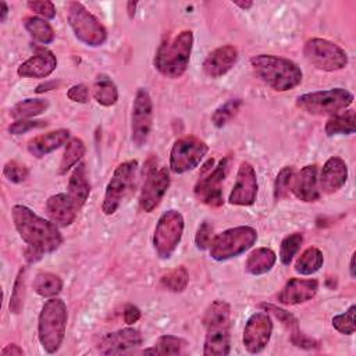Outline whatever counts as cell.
Wrapping results in <instances>:
<instances>
[{"mask_svg": "<svg viewBox=\"0 0 356 356\" xmlns=\"http://www.w3.org/2000/svg\"><path fill=\"white\" fill-rule=\"evenodd\" d=\"M13 222L28 248L40 254L51 253L63 243V235L58 227L49 220L35 214L24 204H14L11 209Z\"/></svg>", "mask_w": 356, "mask_h": 356, "instance_id": "1", "label": "cell"}, {"mask_svg": "<svg viewBox=\"0 0 356 356\" xmlns=\"http://www.w3.org/2000/svg\"><path fill=\"white\" fill-rule=\"evenodd\" d=\"M250 65L254 74L267 86L277 92L291 90L303 79L300 67L285 57L274 54H257L250 58Z\"/></svg>", "mask_w": 356, "mask_h": 356, "instance_id": "2", "label": "cell"}, {"mask_svg": "<svg viewBox=\"0 0 356 356\" xmlns=\"http://www.w3.org/2000/svg\"><path fill=\"white\" fill-rule=\"evenodd\" d=\"M231 306L221 299L214 300L206 310L203 324L206 338L203 345L204 356H227L231 350L229 335Z\"/></svg>", "mask_w": 356, "mask_h": 356, "instance_id": "3", "label": "cell"}, {"mask_svg": "<svg viewBox=\"0 0 356 356\" xmlns=\"http://www.w3.org/2000/svg\"><path fill=\"white\" fill-rule=\"evenodd\" d=\"M193 47L192 31H181L172 39L164 40L154 54V68L167 78L175 79L184 75L189 65Z\"/></svg>", "mask_w": 356, "mask_h": 356, "instance_id": "4", "label": "cell"}, {"mask_svg": "<svg viewBox=\"0 0 356 356\" xmlns=\"http://www.w3.org/2000/svg\"><path fill=\"white\" fill-rule=\"evenodd\" d=\"M68 313L64 300L49 298L42 306L38 318V338L47 353H56L65 337Z\"/></svg>", "mask_w": 356, "mask_h": 356, "instance_id": "5", "label": "cell"}, {"mask_svg": "<svg viewBox=\"0 0 356 356\" xmlns=\"http://www.w3.org/2000/svg\"><path fill=\"white\" fill-rule=\"evenodd\" d=\"M256 241L257 231L253 227L239 225L228 228L211 239L209 253L213 260H229L245 253L256 243Z\"/></svg>", "mask_w": 356, "mask_h": 356, "instance_id": "6", "label": "cell"}, {"mask_svg": "<svg viewBox=\"0 0 356 356\" xmlns=\"http://www.w3.org/2000/svg\"><path fill=\"white\" fill-rule=\"evenodd\" d=\"M353 102V95L343 88H332L300 95L296 104L303 111L313 115H334L348 108Z\"/></svg>", "mask_w": 356, "mask_h": 356, "instance_id": "7", "label": "cell"}, {"mask_svg": "<svg viewBox=\"0 0 356 356\" xmlns=\"http://www.w3.org/2000/svg\"><path fill=\"white\" fill-rule=\"evenodd\" d=\"M67 21L75 38L86 46L99 47L107 40L106 28L82 3L71 1L68 4Z\"/></svg>", "mask_w": 356, "mask_h": 356, "instance_id": "8", "label": "cell"}, {"mask_svg": "<svg viewBox=\"0 0 356 356\" xmlns=\"http://www.w3.org/2000/svg\"><path fill=\"white\" fill-rule=\"evenodd\" d=\"M184 227V216L175 209H170L160 216L153 234V248L160 259L165 260L172 256L181 242Z\"/></svg>", "mask_w": 356, "mask_h": 356, "instance_id": "9", "label": "cell"}, {"mask_svg": "<svg viewBox=\"0 0 356 356\" xmlns=\"http://www.w3.org/2000/svg\"><path fill=\"white\" fill-rule=\"evenodd\" d=\"M303 54L312 65L327 72L339 71L348 64L346 51L337 43L321 38L309 39L303 46Z\"/></svg>", "mask_w": 356, "mask_h": 356, "instance_id": "10", "label": "cell"}, {"mask_svg": "<svg viewBox=\"0 0 356 356\" xmlns=\"http://www.w3.org/2000/svg\"><path fill=\"white\" fill-rule=\"evenodd\" d=\"M138 170V161L136 160H127L117 165L114 170L104 192L102 210L104 214L110 216L117 211L120 204L122 203L127 193L131 191L135 175Z\"/></svg>", "mask_w": 356, "mask_h": 356, "instance_id": "11", "label": "cell"}, {"mask_svg": "<svg viewBox=\"0 0 356 356\" xmlns=\"http://www.w3.org/2000/svg\"><path fill=\"white\" fill-rule=\"evenodd\" d=\"M214 163L213 159H210L200 174V179L197 181L195 186V193L199 197L200 202L218 207L224 203L222 192H221V184L225 179L228 170H229V157H224L218 161V164L211 170V164Z\"/></svg>", "mask_w": 356, "mask_h": 356, "instance_id": "12", "label": "cell"}, {"mask_svg": "<svg viewBox=\"0 0 356 356\" xmlns=\"http://www.w3.org/2000/svg\"><path fill=\"white\" fill-rule=\"evenodd\" d=\"M207 152L209 146L204 140L192 135L179 138L170 152V170L174 174L188 172L200 164Z\"/></svg>", "mask_w": 356, "mask_h": 356, "instance_id": "13", "label": "cell"}, {"mask_svg": "<svg viewBox=\"0 0 356 356\" xmlns=\"http://www.w3.org/2000/svg\"><path fill=\"white\" fill-rule=\"evenodd\" d=\"M153 122V103L146 89L139 88L135 93L131 113V139L136 146H143L150 135Z\"/></svg>", "mask_w": 356, "mask_h": 356, "instance_id": "14", "label": "cell"}, {"mask_svg": "<svg viewBox=\"0 0 356 356\" xmlns=\"http://www.w3.org/2000/svg\"><path fill=\"white\" fill-rule=\"evenodd\" d=\"M273 334V320L264 312L253 313L243 328V346L249 353H260L270 342Z\"/></svg>", "mask_w": 356, "mask_h": 356, "instance_id": "15", "label": "cell"}, {"mask_svg": "<svg viewBox=\"0 0 356 356\" xmlns=\"http://www.w3.org/2000/svg\"><path fill=\"white\" fill-rule=\"evenodd\" d=\"M170 172L165 167L150 170L139 195L140 209L146 213H152L163 200L167 189L170 188Z\"/></svg>", "mask_w": 356, "mask_h": 356, "instance_id": "16", "label": "cell"}, {"mask_svg": "<svg viewBox=\"0 0 356 356\" xmlns=\"http://www.w3.org/2000/svg\"><path fill=\"white\" fill-rule=\"evenodd\" d=\"M257 189L259 184L254 167L248 161H242L236 172L234 188L228 196V202L235 206H250L257 197Z\"/></svg>", "mask_w": 356, "mask_h": 356, "instance_id": "17", "label": "cell"}, {"mask_svg": "<svg viewBox=\"0 0 356 356\" xmlns=\"http://www.w3.org/2000/svg\"><path fill=\"white\" fill-rule=\"evenodd\" d=\"M142 342L143 338L140 331L132 327H127L102 337L97 343V350L102 355H121L134 348H138L142 345Z\"/></svg>", "mask_w": 356, "mask_h": 356, "instance_id": "18", "label": "cell"}, {"mask_svg": "<svg viewBox=\"0 0 356 356\" xmlns=\"http://www.w3.org/2000/svg\"><path fill=\"white\" fill-rule=\"evenodd\" d=\"M348 181V165L346 163L338 157H330L320 172L318 178V189L324 193H335L338 192Z\"/></svg>", "mask_w": 356, "mask_h": 356, "instance_id": "19", "label": "cell"}, {"mask_svg": "<svg viewBox=\"0 0 356 356\" xmlns=\"http://www.w3.org/2000/svg\"><path fill=\"white\" fill-rule=\"evenodd\" d=\"M318 291V282L316 280H305V278H291L281 292L278 293L277 299L282 305H300L305 303L316 296Z\"/></svg>", "mask_w": 356, "mask_h": 356, "instance_id": "20", "label": "cell"}, {"mask_svg": "<svg viewBox=\"0 0 356 356\" xmlns=\"http://www.w3.org/2000/svg\"><path fill=\"white\" fill-rule=\"evenodd\" d=\"M292 193L302 202L310 203L316 202L320 197L318 178H317V165L310 164L305 165L296 175L293 174L291 182Z\"/></svg>", "mask_w": 356, "mask_h": 356, "instance_id": "21", "label": "cell"}, {"mask_svg": "<svg viewBox=\"0 0 356 356\" xmlns=\"http://www.w3.org/2000/svg\"><path fill=\"white\" fill-rule=\"evenodd\" d=\"M57 67V57L47 49H39L32 57L25 60L17 70L22 78H47Z\"/></svg>", "mask_w": 356, "mask_h": 356, "instance_id": "22", "label": "cell"}, {"mask_svg": "<svg viewBox=\"0 0 356 356\" xmlns=\"http://www.w3.org/2000/svg\"><path fill=\"white\" fill-rule=\"evenodd\" d=\"M238 60V49L232 44H225L209 53L203 63V71L210 78L225 75Z\"/></svg>", "mask_w": 356, "mask_h": 356, "instance_id": "23", "label": "cell"}, {"mask_svg": "<svg viewBox=\"0 0 356 356\" xmlns=\"http://www.w3.org/2000/svg\"><path fill=\"white\" fill-rule=\"evenodd\" d=\"M78 210L79 209L68 193H56L46 202L47 216L57 227L71 225L76 218Z\"/></svg>", "mask_w": 356, "mask_h": 356, "instance_id": "24", "label": "cell"}, {"mask_svg": "<svg viewBox=\"0 0 356 356\" xmlns=\"http://www.w3.org/2000/svg\"><path fill=\"white\" fill-rule=\"evenodd\" d=\"M68 142H70V131L60 128L31 139L28 142V152L32 156L40 159Z\"/></svg>", "mask_w": 356, "mask_h": 356, "instance_id": "25", "label": "cell"}, {"mask_svg": "<svg viewBox=\"0 0 356 356\" xmlns=\"http://www.w3.org/2000/svg\"><path fill=\"white\" fill-rule=\"evenodd\" d=\"M90 193V184L88 181V171L83 163H79L74 167L70 179H68V195L75 202L76 207L81 209Z\"/></svg>", "mask_w": 356, "mask_h": 356, "instance_id": "26", "label": "cell"}, {"mask_svg": "<svg viewBox=\"0 0 356 356\" xmlns=\"http://www.w3.org/2000/svg\"><path fill=\"white\" fill-rule=\"evenodd\" d=\"M277 261V254L270 248H257L252 250L245 261V270L252 275L268 273Z\"/></svg>", "mask_w": 356, "mask_h": 356, "instance_id": "27", "label": "cell"}, {"mask_svg": "<svg viewBox=\"0 0 356 356\" xmlns=\"http://www.w3.org/2000/svg\"><path fill=\"white\" fill-rule=\"evenodd\" d=\"M327 136L335 135H352L356 131V121H355V111L346 110L342 113H337L331 115L324 127Z\"/></svg>", "mask_w": 356, "mask_h": 356, "instance_id": "28", "label": "cell"}, {"mask_svg": "<svg viewBox=\"0 0 356 356\" xmlns=\"http://www.w3.org/2000/svg\"><path fill=\"white\" fill-rule=\"evenodd\" d=\"M324 256L318 248L310 246L298 257L295 263V271L300 275H312L323 267Z\"/></svg>", "mask_w": 356, "mask_h": 356, "instance_id": "29", "label": "cell"}, {"mask_svg": "<svg viewBox=\"0 0 356 356\" xmlns=\"http://www.w3.org/2000/svg\"><path fill=\"white\" fill-rule=\"evenodd\" d=\"M25 29L28 31V33L39 43L42 44H49L54 40V31L51 28V25L40 17H25L22 21Z\"/></svg>", "mask_w": 356, "mask_h": 356, "instance_id": "30", "label": "cell"}, {"mask_svg": "<svg viewBox=\"0 0 356 356\" xmlns=\"http://www.w3.org/2000/svg\"><path fill=\"white\" fill-rule=\"evenodd\" d=\"M93 97L100 106L110 107L118 100V89L108 76L100 75L93 83Z\"/></svg>", "mask_w": 356, "mask_h": 356, "instance_id": "31", "label": "cell"}, {"mask_svg": "<svg viewBox=\"0 0 356 356\" xmlns=\"http://www.w3.org/2000/svg\"><path fill=\"white\" fill-rule=\"evenodd\" d=\"M49 108V100L46 99H25L18 102L11 110L10 115L17 120H31Z\"/></svg>", "mask_w": 356, "mask_h": 356, "instance_id": "32", "label": "cell"}, {"mask_svg": "<svg viewBox=\"0 0 356 356\" xmlns=\"http://www.w3.org/2000/svg\"><path fill=\"white\" fill-rule=\"evenodd\" d=\"M63 289V281L53 273H39L33 280V291L42 298H56Z\"/></svg>", "mask_w": 356, "mask_h": 356, "instance_id": "33", "label": "cell"}, {"mask_svg": "<svg viewBox=\"0 0 356 356\" xmlns=\"http://www.w3.org/2000/svg\"><path fill=\"white\" fill-rule=\"evenodd\" d=\"M85 150H86V147H85V143H83L82 139L71 138L70 142L67 143L64 154L61 157L58 172L60 174H65L68 170H71L72 167L79 164L81 159L85 154Z\"/></svg>", "mask_w": 356, "mask_h": 356, "instance_id": "34", "label": "cell"}, {"mask_svg": "<svg viewBox=\"0 0 356 356\" xmlns=\"http://www.w3.org/2000/svg\"><path fill=\"white\" fill-rule=\"evenodd\" d=\"M188 342L175 335H161L154 348L145 349L146 353H156V355H181L185 349Z\"/></svg>", "mask_w": 356, "mask_h": 356, "instance_id": "35", "label": "cell"}, {"mask_svg": "<svg viewBox=\"0 0 356 356\" xmlns=\"http://www.w3.org/2000/svg\"><path fill=\"white\" fill-rule=\"evenodd\" d=\"M189 281V274L185 267H175L161 277V284L171 292H182Z\"/></svg>", "mask_w": 356, "mask_h": 356, "instance_id": "36", "label": "cell"}, {"mask_svg": "<svg viewBox=\"0 0 356 356\" xmlns=\"http://www.w3.org/2000/svg\"><path fill=\"white\" fill-rule=\"evenodd\" d=\"M302 242H303V235L300 232L291 234L282 239V242L280 245V260L284 266L291 264L295 254L300 249Z\"/></svg>", "mask_w": 356, "mask_h": 356, "instance_id": "37", "label": "cell"}, {"mask_svg": "<svg viewBox=\"0 0 356 356\" xmlns=\"http://www.w3.org/2000/svg\"><path fill=\"white\" fill-rule=\"evenodd\" d=\"M241 104H242L241 99H231V100L225 102L224 104H221L220 107L216 108V111L211 115V122L217 128L227 125L232 120V117L238 113Z\"/></svg>", "mask_w": 356, "mask_h": 356, "instance_id": "38", "label": "cell"}, {"mask_svg": "<svg viewBox=\"0 0 356 356\" xmlns=\"http://www.w3.org/2000/svg\"><path fill=\"white\" fill-rule=\"evenodd\" d=\"M24 299H25V268H21L13 285L10 305H8L10 312L14 314L21 313L24 307Z\"/></svg>", "mask_w": 356, "mask_h": 356, "instance_id": "39", "label": "cell"}, {"mask_svg": "<svg viewBox=\"0 0 356 356\" xmlns=\"http://www.w3.org/2000/svg\"><path fill=\"white\" fill-rule=\"evenodd\" d=\"M355 310H356V306L352 305L345 313L334 316L332 320H331L332 327L341 334L352 335L356 330V327H355Z\"/></svg>", "mask_w": 356, "mask_h": 356, "instance_id": "40", "label": "cell"}, {"mask_svg": "<svg viewBox=\"0 0 356 356\" xmlns=\"http://www.w3.org/2000/svg\"><path fill=\"white\" fill-rule=\"evenodd\" d=\"M293 174H295V170L293 167H284L275 181H274V199L278 202L281 200L284 196H286L289 188H291V182H292V178H293Z\"/></svg>", "mask_w": 356, "mask_h": 356, "instance_id": "41", "label": "cell"}, {"mask_svg": "<svg viewBox=\"0 0 356 356\" xmlns=\"http://www.w3.org/2000/svg\"><path fill=\"white\" fill-rule=\"evenodd\" d=\"M3 174L4 177L13 182V184H21L24 182L26 178H28V170L24 164H19L18 161L15 160H11V161H7L4 164V168H3Z\"/></svg>", "mask_w": 356, "mask_h": 356, "instance_id": "42", "label": "cell"}, {"mask_svg": "<svg viewBox=\"0 0 356 356\" xmlns=\"http://www.w3.org/2000/svg\"><path fill=\"white\" fill-rule=\"evenodd\" d=\"M26 6L31 11H33L35 14H38V15L46 18V19H51V18L56 17V7L51 1L33 0V1H28Z\"/></svg>", "mask_w": 356, "mask_h": 356, "instance_id": "43", "label": "cell"}, {"mask_svg": "<svg viewBox=\"0 0 356 356\" xmlns=\"http://www.w3.org/2000/svg\"><path fill=\"white\" fill-rule=\"evenodd\" d=\"M213 236V227L207 222V221H203L199 228H197V232L195 235V243H196V248L200 249V250H204L210 246V242H211V238Z\"/></svg>", "mask_w": 356, "mask_h": 356, "instance_id": "44", "label": "cell"}, {"mask_svg": "<svg viewBox=\"0 0 356 356\" xmlns=\"http://www.w3.org/2000/svg\"><path fill=\"white\" fill-rule=\"evenodd\" d=\"M46 121H35V120H17L8 127V132L13 135H21L25 134L33 128H42L46 127Z\"/></svg>", "mask_w": 356, "mask_h": 356, "instance_id": "45", "label": "cell"}, {"mask_svg": "<svg viewBox=\"0 0 356 356\" xmlns=\"http://www.w3.org/2000/svg\"><path fill=\"white\" fill-rule=\"evenodd\" d=\"M67 97L75 103H86L89 100V89L83 83L72 85L67 90Z\"/></svg>", "mask_w": 356, "mask_h": 356, "instance_id": "46", "label": "cell"}, {"mask_svg": "<svg viewBox=\"0 0 356 356\" xmlns=\"http://www.w3.org/2000/svg\"><path fill=\"white\" fill-rule=\"evenodd\" d=\"M263 307L267 310V312H271L277 318H280L285 325L288 327H296V318L286 310L284 309H280L277 306H273V305H263Z\"/></svg>", "mask_w": 356, "mask_h": 356, "instance_id": "47", "label": "cell"}, {"mask_svg": "<svg viewBox=\"0 0 356 356\" xmlns=\"http://www.w3.org/2000/svg\"><path fill=\"white\" fill-rule=\"evenodd\" d=\"M140 310L139 307L134 306V305H128L125 309H124V321L131 325L134 323H136L139 318H140Z\"/></svg>", "mask_w": 356, "mask_h": 356, "instance_id": "48", "label": "cell"}, {"mask_svg": "<svg viewBox=\"0 0 356 356\" xmlns=\"http://www.w3.org/2000/svg\"><path fill=\"white\" fill-rule=\"evenodd\" d=\"M21 355H24V349L19 348L17 343L6 345L1 349V356H21Z\"/></svg>", "mask_w": 356, "mask_h": 356, "instance_id": "49", "label": "cell"}, {"mask_svg": "<svg viewBox=\"0 0 356 356\" xmlns=\"http://www.w3.org/2000/svg\"><path fill=\"white\" fill-rule=\"evenodd\" d=\"M54 85H57L56 82H46V83H42L36 88V93H42V92H46V90H50L51 88H54Z\"/></svg>", "mask_w": 356, "mask_h": 356, "instance_id": "50", "label": "cell"}, {"mask_svg": "<svg viewBox=\"0 0 356 356\" xmlns=\"http://www.w3.org/2000/svg\"><path fill=\"white\" fill-rule=\"evenodd\" d=\"M136 1H128L127 3V11H128V15H129V18H134V15H135V8H136Z\"/></svg>", "mask_w": 356, "mask_h": 356, "instance_id": "51", "label": "cell"}, {"mask_svg": "<svg viewBox=\"0 0 356 356\" xmlns=\"http://www.w3.org/2000/svg\"><path fill=\"white\" fill-rule=\"evenodd\" d=\"M0 7H1V17H0V21L4 22L6 18H7V14H8V6L6 1H1L0 3Z\"/></svg>", "mask_w": 356, "mask_h": 356, "instance_id": "52", "label": "cell"}, {"mask_svg": "<svg viewBox=\"0 0 356 356\" xmlns=\"http://www.w3.org/2000/svg\"><path fill=\"white\" fill-rule=\"evenodd\" d=\"M234 4L241 7L242 10H249L253 6V1H234Z\"/></svg>", "mask_w": 356, "mask_h": 356, "instance_id": "53", "label": "cell"}, {"mask_svg": "<svg viewBox=\"0 0 356 356\" xmlns=\"http://www.w3.org/2000/svg\"><path fill=\"white\" fill-rule=\"evenodd\" d=\"M349 271H350V277H352V278H355V253H352V256H350Z\"/></svg>", "mask_w": 356, "mask_h": 356, "instance_id": "54", "label": "cell"}]
</instances>
